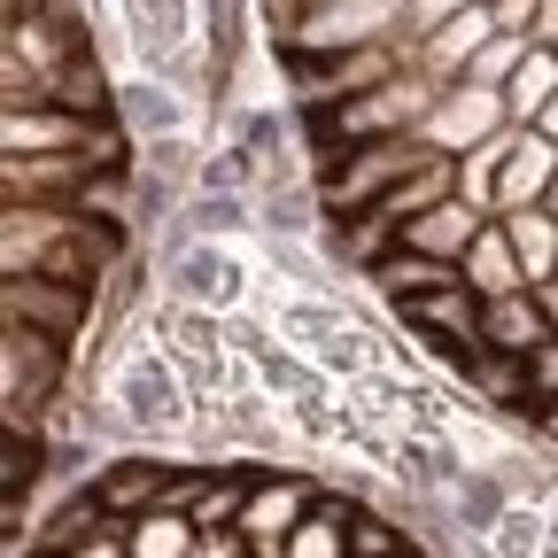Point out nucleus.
<instances>
[{
	"label": "nucleus",
	"mask_w": 558,
	"mask_h": 558,
	"mask_svg": "<svg viewBox=\"0 0 558 558\" xmlns=\"http://www.w3.org/2000/svg\"><path fill=\"white\" fill-rule=\"evenodd\" d=\"M16 558H427L388 512L279 465L109 458Z\"/></svg>",
	"instance_id": "f257e3e1"
}]
</instances>
